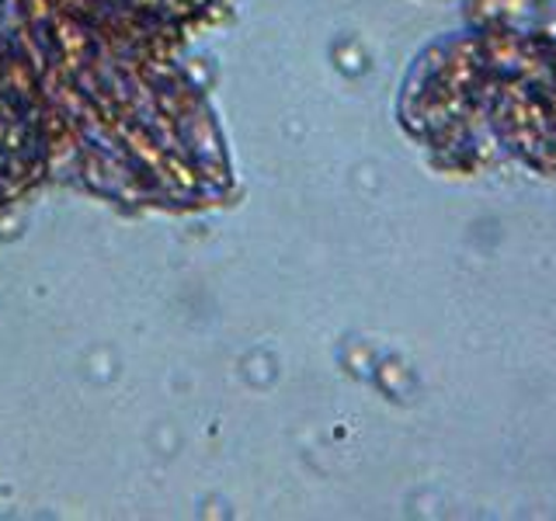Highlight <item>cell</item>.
<instances>
[{"instance_id":"1","label":"cell","mask_w":556,"mask_h":521,"mask_svg":"<svg viewBox=\"0 0 556 521\" xmlns=\"http://www.w3.org/2000/svg\"><path fill=\"white\" fill-rule=\"evenodd\" d=\"M0 56L28 94L49 174L150 208L208 205L226 161L174 46L28 0H0Z\"/></svg>"},{"instance_id":"2","label":"cell","mask_w":556,"mask_h":521,"mask_svg":"<svg viewBox=\"0 0 556 521\" xmlns=\"http://www.w3.org/2000/svg\"><path fill=\"white\" fill-rule=\"evenodd\" d=\"M42 178H49V161L39 118L14 69L0 56V208L25 199Z\"/></svg>"}]
</instances>
